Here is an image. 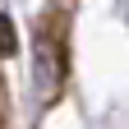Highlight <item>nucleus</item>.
<instances>
[{
    "label": "nucleus",
    "instance_id": "1",
    "mask_svg": "<svg viewBox=\"0 0 129 129\" xmlns=\"http://www.w3.org/2000/svg\"><path fill=\"white\" fill-rule=\"evenodd\" d=\"M19 51V37H14V23H9V14H0V55H14Z\"/></svg>",
    "mask_w": 129,
    "mask_h": 129
}]
</instances>
